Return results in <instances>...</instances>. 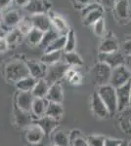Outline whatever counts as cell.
<instances>
[{
  "label": "cell",
  "instance_id": "41",
  "mask_svg": "<svg viewBox=\"0 0 131 146\" xmlns=\"http://www.w3.org/2000/svg\"><path fill=\"white\" fill-rule=\"evenodd\" d=\"M121 50L124 56H131V35H128L123 41Z\"/></svg>",
  "mask_w": 131,
  "mask_h": 146
},
{
  "label": "cell",
  "instance_id": "10",
  "mask_svg": "<svg viewBox=\"0 0 131 146\" xmlns=\"http://www.w3.org/2000/svg\"><path fill=\"white\" fill-rule=\"evenodd\" d=\"M91 110L93 114L99 119H108L111 116L108 108L97 94V92H95L91 96Z\"/></svg>",
  "mask_w": 131,
  "mask_h": 146
},
{
  "label": "cell",
  "instance_id": "24",
  "mask_svg": "<svg viewBox=\"0 0 131 146\" xmlns=\"http://www.w3.org/2000/svg\"><path fill=\"white\" fill-rule=\"evenodd\" d=\"M63 113H64V108L62 103L49 102L48 101L46 111H45V116H49L51 118L59 120L63 116Z\"/></svg>",
  "mask_w": 131,
  "mask_h": 146
},
{
  "label": "cell",
  "instance_id": "19",
  "mask_svg": "<svg viewBox=\"0 0 131 146\" xmlns=\"http://www.w3.org/2000/svg\"><path fill=\"white\" fill-rule=\"evenodd\" d=\"M32 113L25 112L23 110L19 109L18 107L15 106L14 109V117H15V123L19 128H28V126H30L33 124L32 122Z\"/></svg>",
  "mask_w": 131,
  "mask_h": 146
},
{
  "label": "cell",
  "instance_id": "1",
  "mask_svg": "<svg viewBox=\"0 0 131 146\" xmlns=\"http://www.w3.org/2000/svg\"><path fill=\"white\" fill-rule=\"evenodd\" d=\"M5 75L8 81L16 84L19 80L30 75L27 62H24L22 60H18L8 62L5 66Z\"/></svg>",
  "mask_w": 131,
  "mask_h": 146
},
{
  "label": "cell",
  "instance_id": "16",
  "mask_svg": "<svg viewBox=\"0 0 131 146\" xmlns=\"http://www.w3.org/2000/svg\"><path fill=\"white\" fill-rule=\"evenodd\" d=\"M33 124H36L37 126L40 127V129L43 131L45 135H49L57 129L59 124V120H56L54 118H51L49 116H44L41 118L36 119V121Z\"/></svg>",
  "mask_w": 131,
  "mask_h": 146
},
{
  "label": "cell",
  "instance_id": "43",
  "mask_svg": "<svg viewBox=\"0 0 131 146\" xmlns=\"http://www.w3.org/2000/svg\"><path fill=\"white\" fill-rule=\"evenodd\" d=\"M9 45L7 43L6 38H1L0 39V53H5L8 50Z\"/></svg>",
  "mask_w": 131,
  "mask_h": 146
},
{
  "label": "cell",
  "instance_id": "15",
  "mask_svg": "<svg viewBox=\"0 0 131 146\" xmlns=\"http://www.w3.org/2000/svg\"><path fill=\"white\" fill-rule=\"evenodd\" d=\"M33 23V27L41 30L43 32H46L50 30L52 27L51 19H50L48 14H36V15L30 16Z\"/></svg>",
  "mask_w": 131,
  "mask_h": 146
},
{
  "label": "cell",
  "instance_id": "39",
  "mask_svg": "<svg viewBox=\"0 0 131 146\" xmlns=\"http://www.w3.org/2000/svg\"><path fill=\"white\" fill-rule=\"evenodd\" d=\"M124 113L127 116H124V119L121 121V128H122V129H124L125 133H131V111H126L125 109Z\"/></svg>",
  "mask_w": 131,
  "mask_h": 146
},
{
  "label": "cell",
  "instance_id": "9",
  "mask_svg": "<svg viewBox=\"0 0 131 146\" xmlns=\"http://www.w3.org/2000/svg\"><path fill=\"white\" fill-rule=\"evenodd\" d=\"M120 50V44L116 35L113 31H109L103 36L99 46V53H113Z\"/></svg>",
  "mask_w": 131,
  "mask_h": 146
},
{
  "label": "cell",
  "instance_id": "52",
  "mask_svg": "<svg viewBox=\"0 0 131 146\" xmlns=\"http://www.w3.org/2000/svg\"><path fill=\"white\" fill-rule=\"evenodd\" d=\"M49 146H56V145H54V144H51V145H49Z\"/></svg>",
  "mask_w": 131,
  "mask_h": 146
},
{
  "label": "cell",
  "instance_id": "17",
  "mask_svg": "<svg viewBox=\"0 0 131 146\" xmlns=\"http://www.w3.org/2000/svg\"><path fill=\"white\" fill-rule=\"evenodd\" d=\"M50 19H51V23H52V27L55 30L59 32L60 35H67L68 32L70 31V27L67 23L66 20L64 19L62 16L58 15L57 13L51 12L50 14H48Z\"/></svg>",
  "mask_w": 131,
  "mask_h": 146
},
{
  "label": "cell",
  "instance_id": "23",
  "mask_svg": "<svg viewBox=\"0 0 131 146\" xmlns=\"http://www.w3.org/2000/svg\"><path fill=\"white\" fill-rule=\"evenodd\" d=\"M52 144L56 146H70V135L63 129L52 133Z\"/></svg>",
  "mask_w": 131,
  "mask_h": 146
},
{
  "label": "cell",
  "instance_id": "30",
  "mask_svg": "<svg viewBox=\"0 0 131 146\" xmlns=\"http://www.w3.org/2000/svg\"><path fill=\"white\" fill-rule=\"evenodd\" d=\"M25 36L20 30L18 29V27L13 28L12 30L7 33L6 35V40L7 43H8L9 47H13V46H17L19 43L21 42V40L23 39V37Z\"/></svg>",
  "mask_w": 131,
  "mask_h": 146
},
{
  "label": "cell",
  "instance_id": "28",
  "mask_svg": "<svg viewBox=\"0 0 131 146\" xmlns=\"http://www.w3.org/2000/svg\"><path fill=\"white\" fill-rule=\"evenodd\" d=\"M62 58H63L62 51L50 52V53H44V55L40 58V62L45 65H53L60 62Z\"/></svg>",
  "mask_w": 131,
  "mask_h": 146
},
{
  "label": "cell",
  "instance_id": "32",
  "mask_svg": "<svg viewBox=\"0 0 131 146\" xmlns=\"http://www.w3.org/2000/svg\"><path fill=\"white\" fill-rule=\"evenodd\" d=\"M70 145L71 146H89L88 141L79 131H73L70 135Z\"/></svg>",
  "mask_w": 131,
  "mask_h": 146
},
{
  "label": "cell",
  "instance_id": "51",
  "mask_svg": "<svg viewBox=\"0 0 131 146\" xmlns=\"http://www.w3.org/2000/svg\"><path fill=\"white\" fill-rule=\"evenodd\" d=\"M130 107H131V80H130Z\"/></svg>",
  "mask_w": 131,
  "mask_h": 146
},
{
  "label": "cell",
  "instance_id": "47",
  "mask_svg": "<svg viewBox=\"0 0 131 146\" xmlns=\"http://www.w3.org/2000/svg\"><path fill=\"white\" fill-rule=\"evenodd\" d=\"M15 1V4L16 5H18V6H20V7H25L27 4L30 2V0H14Z\"/></svg>",
  "mask_w": 131,
  "mask_h": 146
},
{
  "label": "cell",
  "instance_id": "44",
  "mask_svg": "<svg viewBox=\"0 0 131 146\" xmlns=\"http://www.w3.org/2000/svg\"><path fill=\"white\" fill-rule=\"evenodd\" d=\"M75 5L79 6L80 8H84L85 6L89 5V4L93 3V0H75Z\"/></svg>",
  "mask_w": 131,
  "mask_h": 146
},
{
  "label": "cell",
  "instance_id": "49",
  "mask_svg": "<svg viewBox=\"0 0 131 146\" xmlns=\"http://www.w3.org/2000/svg\"><path fill=\"white\" fill-rule=\"evenodd\" d=\"M118 146H130L129 141L128 140H121V142L120 143V145Z\"/></svg>",
  "mask_w": 131,
  "mask_h": 146
},
{
  "label": "cell",
  "instance_id": "26",
  "mask_svg": "<svg viewBox=\"0 0 131 146\" xmlns=\"http://www.w3.org/2000/svg\"><path fill=\"white\" fill-rule=\"evenodd\" d=\"M49 85L45 81L44 78L37 80L36 85L34 86L33 90L32 91V94L34 98H45L47 96L49 90Z\"/></svg>",
  "mask_w": 131,
  "mask_h": 146
},
{
  "label": "cell",
  "instance_id": "34",
  "mask_svg": "<svg viewBox=\"0 0 131 146\" xmlns=\"http://www.w3.org/2000/svg\"><path fill=\"white\" fill-rule=\"evenodd\" d=\"M59 36H61V35L59 34V32L57 31V30H55L54 28H51V29L48 30V31L44 32L43 38H42L41 43H40L39 46L41 47L42 49H44V50H45V49H46L47 47H48L55 39L58 38Z\"/></svg>",
  "mask_w": 131,
  "mask_h": 146
},
{
  "label": "cell",
  "instance_id": "42",
  "mask_svg": "<svg viewBox=\"0 0 131 146\" xmlns=\"http://www.w3.org/2000/svg\"><path fill=\"white\" fill-rule=\"evenodd\" d=\"M121 142V139H118V138H111L106 137L104 146H118Z\"/></svg>",
  "mask_w": 131,
  "mask_h": 146
},
{
  "label": "cell",
  "instance_id": "27",
  "mask_svg": "<svg viewBox=\"0 0 131 146\" xmlns=\"http://www.w3.org/2000/svg\"><path fill=\"white\" fill-rule=\"evenodd\" d=\"M64 62L68 64L70 67H77L83 65V60L81 56L75 52H70V53H65L63 56Z\"/></svg>",
  "mask_w": 131,
  "mask_h": 146
},
{
  "label": "cell",
  "instance_id": "2",
  "mask_svg": "<svg viewBox=\"0 0 131 146\" xmlns=\"http://www.w3.org/2000/svg\"><path fill=\"white\" fill-rule=\"evenodd\" d=\"M97 94L103 100L105 105L108 108L111 116H114L118 110V98H116V88L111 86L110 84L104 85V86H100L97 89Z\"/></svg>",
  "mask_w": 131,
  "mask_h": 146
},
{
  "label": "cell",
  "instance_id": "3",
  "mask_svg": "<svg viewBox=\"0 0 131 146\" xmlns=\"http://www.w3.org/2000/svg\"><path fill=\"white\" fill-rule=\"evenodd\" d=\"M91 74L95 84L98 85V87L108 85L110 84V79H111L112 68L106 63L98 62L92 68Z\"/></svg>",
  "mask_w": 131,
  "mask_h": 146
},
{
  "label": "cell",
  "instance_id": "20",
  "mask_svg": "<svg viewBox=\"0 0 131 146\" xmlns=\"http://www.w3.org/2000/svg\"><path fill=\"white\" fill-rule=\"evenodd\" d=\"M27 65L28 67L30 75L32 76L33 78L39 80L45 77L47 68H46V65L43 64L41 62H33V60H30V62H27Z\"/></svg>",
  "mask_w": 131,
  "mask_h": 146
},
{
  "label": "cell",
  "instance_id": "29",
  "mask_svg": "<svg viewBox=\"0 0 131 146\" xmlns=\"http://www.w3.org/2000/svg\"><path fill=\"white\" fill-rule=\"evenodd\" d=\"M43 35H44L43 31L33 27L32 29L28 32V34L26 35V37H27V41L28 44H30L32 46H37V45H40V43H41Z\"/></svg>",
  "mask_w": 131,
  "mask_h": 146
},
{
  "label": "cell",
  "instance_id": "38",
  "mask_svg": "<svg viewBox=\"0 0 131 146\" xmlns=\"http://www.w3.org/2000/svg\"><path fill=\"white\" fill-rule=\"evenodd\" d=\"M93 27V32L96 36L98 37H103L105 35V21L104 18L100 19L98 22H96L94 25H92Z\"/></svg>",
  "mask_w": 131,
  "mask_h": 146
},
{
  "label": "cell",
  "instance_id": "8",
  "mask_svg": "<svg viewBox=\"0 0 131 146\" xmlns=\"http://www.w3.org/2000/svg\"><path fill=\"white\" fill-rule=\"evenodd\" d=\"M118 98V110L122 112L130 107V82L116 89Z\"/></svg>",
  "mask_w": 131,
  "mask_h": 146
},
{
  "label": "cell",
  "instance_id": "7",
  "mask_svg": "<svg viewBox=\"0 0 131 146\" xmlns=\"http://www.w3.org/2000/svg\"><path fill=\"white\" fill-rule=\"evenodd\" d=\"M99 62L108 64L112 69L124 64L125 56L120 50L113 52V53H99Z\"/></svg>",
  "mask_w": 131,
  "mask_h": 146
},
{
  "label": "cell",
  "instance_id": "46",
  "mask_svg": "<svg viewBox=\"0 0 131 146\" xmlns=\"http://www.w3.org/2000/svg\"><path fill=\"white\" fill-rule=\"evenodd\" d=\"M124 65L128 68V70L131 72V56H125Z\"/></svg>",
  "mask_w": 131,
  "mask_h": 146
},
{
  "label": "cell",
  "instance_id": "31",
  "mask_svg": "<svg viewBox=\"0 0 131 146\" xmlns=\"http://www.w3.org/2000/svg\"><path fill=\"white\" fill-rule=\"evenodd\" d=\"M65 78L71 85H75V86L82 83V75L75 67H70V69L66 73Z\"/></svg>",
  "mask_w": 131,
  "mask_h": 146
},
{
  "label": "cell",
  "instance_id": "50",
  "mask_svg": "<svg viewBox=\"0 0 131 146\" xmlns=\"http://www.w3.org/2000/svg\"><path fill=\"white\" fill-rule=\"evenodd\" d=\"M2 22H3V14L0 12V27H1V25H2Z\"/></svg>",
  "mask_w": 131,
  "mask_h": 146
},
{
  "label": "cell",
  "instance_id": "33",
  "mask_svg": "<svg viewBox=\"0 0 131 146\" xmlns=\"http://www.w3.org/2000/svg\"><path fill=\"white\" fill-rule=\"evenodd\" d=\"M66 46V35H61L58 38H56L50 45L45 49V53H50V52H57L63 51Z\"/></svg>",
  "mask_w": 131,
  "mask_h": 146
},
{
  "label": "cell",
  "instance_id": "11",
  "mask_svg": "<svg viewBox=\"0 0 131 146\" xmlns=\"http://www.w3.org/2000/svg\"><path fill=\"white\" fill-rule=\"evenodd\" d=\"M52 4L48 0H30V2L24 7L26 11L32 15L36 14H48L51 10Z\"/></svg>",
  "mask_w": 131,
  "mask_h": 146
},
{
  "label": "cell",
  "instance_id": "21",
  "mask_svg": "<svg viewBox=\"0 0 131 146\" xmlns=\"http://www.w3.org/2000/svg\"><path fill=\"white\" fill-rule=\"evenodd\" d=\"M47 104H48V101L46 100V98H34L32 105V114L36 119L43 117L46 111Z\"/></svg>",
  "mask_w": 131,
  "mask_h": 146
},
{
  "label": "cell",
  "instance_id": "22",
  "mask_svg": "<svg viewBox=\"0 0 131 146\" xmlns=\"http://www.w3.org/2000/svg\"><path fill=\"white\" fill-rule=\"evenodd\" d=\"M103 13L104 10L101 7V5H100L99 7L95 8L94 10H92L91 12L86 14L84 17H82L83 25H86V27H92L95 23L98 22L100 19L103 18Z\"/></svg>",
  "mask_w": 131,
  "mask_h": 146
},
{
  "label": "cell",
  "instance_id": "5",
  "mask_svg": "<svg viewBox=\"0 0 131 146\" xmlns=\"http://www.w3.org/2000/svg\"><path fill=\"white\" fill-rule=\"evenodd\" d=\"M131 80V72L124 64L112 69L111 79H110V85L114 88H118L123 86L124 84L129 83Z\"/></svg>",
  "mask_w": 131,
  "mask_h": 146
},
{
  "label": "cell",
  "instance_id": "48",
  "mask_svg": "<svg viewBox=\"0 0 131 146\" xmlns=\"http://www.w3.org/2000/svg\"><path fill=\"white\" fill-rule=\"evenodd\" d=\"M6 35H7V32L1 27H0V39H1V38H5Z\"/></svg>",
  "mask_w": 131,
  "mask_h": 146
},
{
  "label": "cell",
  "instance_id": "13",
  "mask_svg": "<svg viewBox=\"0 0 131 146\" xmlns=\"http://www.w3.org/2000/svg\"><path fill=\"white\" fill-rule=\"evenodd\" d=\"M22 16H21L20 12L18 10H11L7 12L6 14L3 15V22H2L1 27L7 32L9 30H12L13 28L18 27L20 21L22 20Z\"/></svg>",
  "mask_w": 131,
  "mask_h": 146
},
{
  "label": "cell",
  "instance_id": "45",
  "mask_svg": "<svg viewBox=\"0 0 131 146\" xmlns=\"http://www.w3.org/2000/svg\"><path fill=\"white\" fill-rule=\"evenodd\" d=\"M13 0H0V10H4L11 4Z\"/></svg>",
  "mask_w": 131,
  "mask_h": 146
},
{
  "label": "cell",
  "instance_id": "4",
  "mask_svg": "<svg viewBox=\"0 0 131 146\" xmlns=\"http://www.w3.org/2000/svg\"><path fill=\"white\" fill-rule=\"evenodd\" d=\"M69 69H70V66L68 64H66L65 62H59L53 65H49L44 77L45 81L48 83L49 86H51V85L55 83H58L63 77H65L66 73Z\"/></svg>",
  "mask_w": 131,
  "mask_h": 146
},
{
  "label": "cell",
  "instance_id": "25",
  "mask_svg": "<svg viewBox=\"0 0 131 146\" xmlns=\"http://www.w3.org/2000/svg\"><path fill=\"white\" fill-rule=\"evenodd\" d=\"M37 80L33 78L32 76L28 75L25 78L19 80L16 83V88L18 89L19 92H32L36 85Z\"/></svg>",
  "mask_w": 131,
  "mask_h": 146
},
{
  "label": "cell",
  "instance_id": "6",
  "mask_svg": "<svg viewBox=\"0 0 131 146\" xmlns=\"http://www.w3.org/2000/svg\"><path fill=\"white\" fill-rule=\"evenodd\" d=\"M115 18L120 25H127L131 22V8L128 0H118L114 9Z\"/></svg>",
  "mask_w": 131,
  "mask_h": 146
},
{
  "label": "cell",
  "instance_id": "35",
  "mask_svg": "<svg viewBox=\"0 0 131 146\" xmlns=\"http://www.w3.org/2000/svg\"><path fill=\"white\" fill-rule=\"evenodd\" d=\"M75 47H77V36H75V32L71 29L66 35V46L64 51L65 53L75 52Z\"/></svg>",
  "mask_w": 131,
  "mask_h": 146
},
{
  "label": "cell",
  "instance_id": "53",
  "mask_svg": "<svg viewBox=\"0 0 131 146\" xmlns=\"http://www.w3.org/2000/svg\"><path fill=\"white\" fill-rule=\"evenodd\" d=\"M70 146H71V145H70Z\"/></svg>",
  "mask_w": 131,
  "mask_h": 146
},
{
  "label": "cell",
  "instance_id": "18",
  "mask_svg": "<svg viewBox=\"0 0 131 146\" xmlns=\"http://www.w3.org/2000/svg\"><path fill=\"white\" fill-rule=\"evenodd\" d=\"M46 100L49 102L62 103L64 100V91L62 85L59 83H55L49 87L48 93L46 96Z\"/></svg>",
  "mask_w": 131,
  "mask_h": 146
},
{
  "label": "cell",
  "instance_id": "40",
  "mask_svg": "<svg viewBox=\"0 0 131 146\" xmlns=\"http://www.w3.org/2000/svg\"><path fill=\"white\" fill-rule=\"evenodd\" d=\"M118 0H100V5L104 11H114Z\"/></svg>",
  "mask_w": 131,
  "mask_h": 146
},
{
  "label": "cell",
  "instance_id": "14",
  "mask_svg": "<svg viewBox=\"0 0 131 146\" xmlns=\"http://www.w3.org/2000/svg\"><path fill=\"white\" fill-rule=\"evenodd\" d=\"M45 133L36 124H32L26 128V138L28 143L32 145L39 144L43 140Z\"/></svg>",
  "mask_w": 131,
  "mask_h": 146
},
{
  "label": "cell",
  "instance_id": "12",
  "mask_svg": "<svg viewBox=\"0 0 131 146\" xmlns=\"http://www.w3.org/2000/svg\"><path fill=\"white\" fill-rule=\"evenodd\" d=\"M34 100L32 92H19L16 96V106L25 112L32 113V105Z\"/></svg>",
  "mask_w": 131,
  "mask_h": 146
},
{
  "label": "cell",
  "instance_id": "36",
  "mask_svg": "<svg viewBox=\"0 0 131 146\" xmlns=\"http://www.w3.org/2000/svg\"><path fill=\"white\" fill-rule=\"evenodd\" d=\"M17 27H18V29L20 30L24 35H28V32H30V30L33 28V23H32V18L30 17H23Z\"/></svg>",
  "mask_w": 131,
  "mask_h": 146
},
{
  "label": "cell",
  "instance_id": "37",
  "mask_svg": "<svg viewBox=\"0 0 131 146\" xmlns=\"http://www.w3.org/2000/svg\"><path fill=\"white\" fill-rule=\"evenodd\" d=\"M89 146H104L106 136L100 135H88L86 137Z\"/></svg>",
  "mask_w": 131,
  "mask_h": 146
}]
</instances>
